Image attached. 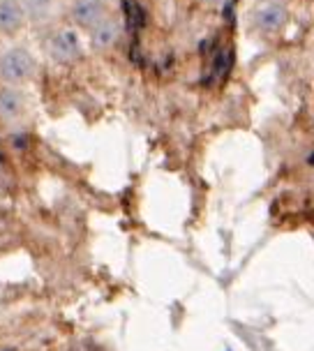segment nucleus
<instances>
[{
	"instance_id": "obj_1",
	"label": "nucleus",
	"mask_w": 314,
	"mask_h": 351,
	"mask_svg": "<svg viewBox=\"0 0 314 351\" xmlns=\"http://www.w3.org/2000/svg\"><path fill=\"white\" fill-rule=\"evenodd\" d=\"M37 72V62L28 49L10 47L0 53V81L5 86H21L28 84Z\"/></svg>"
},
{
	"instance_id": "obj_2",
	"label": "nucleus",
	"mask_w": 314,
	"mask_h": 351,
	"mask_svg": "<svg viewBox=\"0 0 314 351\" xmlns=\"http://www.w3.org/2000/svg\"><path fill=\"white\" fill-rule=\"evenodd\" d=\"M81 37L74 28H58L49 35L47 53L56 65H70L81 56Z\"/></svg>"
},
{
	"instance_id": "obj_3",
	"label": "nucleus",
	"mask_w": 314,
	"mask_h": 351,
	"mask_svg": "<svg viewBox=\"0 0 314 351\" xmlns=\"http://www.w3.org/2000/svg\"><path fill=\"white\" fill-rule=\"evenodd\" d=\"M252 26L263 35H275L287 26L289 12L280 0H263L252 10Z\"/></svg>"
},
{
	"instance_id": "obj_4",
	"label": "nucleus",
	"mask_w": 314,
	"mask_h": 351,
	"mask_svg": "<svg viewBox=\"0 0 314 351\" xmlns=\"http://www.w3.org/2000/svg\"><path fill=\"white\" fill-rule=\"evenodd\" d=\"M70 14L79 28L93 30L99 21L109 16V5H106V0H74Z\"/></svg>"
},
{
	"instance_id": "obj_5",
	"label": "nucleus",
	"mask_w": 314,
	"mask_h": 351,
	"mask_svg": "<svg viewBox=\"0 0 314 351\" xmlns=\"http://www.w3.org/2000/svg\"><path fill=\"white\" fill-rule=\"evenodd\" d=\"M123 33V23L114 16H106L104 21H99L95 28L90 30V44L95 51H109L114 49Z\"/></svg>"
},
{
	"instance_id": "obj_6",
	"label": "nucleus",
	"mask_w": 314,
	"mask_h": 351,
	"mask_svg": "<svg viewBox=\"0 0 314 351\" xmlns=\"http://www.w3.org/2000/svg\"><path fill=\"white\" fill-rule=\"evenodd\" d=\"M26 19L28 14L21 0H0V35H16Z\"/></svg>"
},
{
	"instance_id": "obj_7",
	"label": "nucleus",
	"mask_w": 314,
	"mask_h": 351,
	"mask_svg": "<svg viewBox=\"0 0 314 351\" xmlns=\"http://www.w3.org/2000/svg\"><path fill=\"white\" fill-rule=\"evenodd\" d=\"M23 109H26V102H23V95L14 86L0 88V121L16 123L23 116Z\"/></svg>"
},
{
	"instance_id": "obj_8",
	"label": "nucleus",
	"mask_w": 314,
	"mask_h": 351,
	"mask_svg": "<svg viewBox=\"0 0 314 351\" xmlns=\"http://www.w3.org/2000/svg\"><path fill=\"white\" fill-rule=\"evenodd\" d=\"M21 3L26 8L28 19H33L35 23H44L53 19L60 8V0H21Z\"/></svg>"
},
{
	"instance_id": "obj_9",
	"label": "nucleus",
	"mask_w": 314,
	"mask_h": 351,
	"mask_svg": "<svg viewBox=\"0 0 314 351\" xmlns=\"http://www.w3.org/2000/svg\"><path fill=\"white\" fill-rule=\"evenodd\" d=\"M231 65H234V51L231 49H219L215 62H213V72L219 81L227 79V74L231 72Z\"/></svg>"
},
{
	"instance_id": "obj_10",
	"label": "nucleus",
	"mask_w": 314,
	"mask_h": 351,
	"mask_svg": "<svg viewBox=\"0 0 314 351\" xmlns=\"http://www.w3.org/2000/svg\"><path fill=\"white\" fill-rule=\"evenodd\" d=\"M206 3H210V5H219L222 0H206Z\"/></svg>"
}]
</instances>
